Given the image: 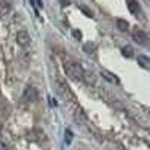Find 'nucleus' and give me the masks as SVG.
Here are the masks:
<instances>
[{
  "label": "nucleus",
  "mask_w": 150,
  "mask_h": 150,
  "mask_svg": "<svg viewBox=\"0 0 150 150\" xmlns=\"http://www.w3.org/2000/svg\"><path fill=\"white\" fill-rule=\"evenodd\" d=\"M72 138H74V134L71 129H66L65 131V140H66V144H71L72 143Z\"/></svg>",
  "instance_id": "obj_12"
},
{
  "label": "nucleus",
  "mask_w": 150,
  "mask_h": 150,
  "mask_svg": "<svg viewBox=\"0 0 150 150\" xmlns=\"http://www.w3.org/2000/svg\"><path fill=\"white\" fill-rule=\"evenodd\" d=\"M21 98H23V101H24V102H33V101H36V99H38L36 89H35V87H32V86H27L26 89H24Z\"/></svg>",
  "instance_id": "obj_2"
},
{
  "label": "nucleus",
  "mask_w": 150,
  "mask_h": 150,
  "mask_svg": "<svg viewBox=\"0 0 150 150\" xmlns=\"http://www.w3.org/2000/svg\"><path fill=\"white\" fill-rule=\"evenodd\" d=\"M122 54H123L125 57H128V59H132V57H134V48L129 47V45L123 47V48H122Z\"/></svg>",
  "instance_id": "obj_9"
},
{
  "label": "nucleus",
  "mask_w": 150,
  "mask_h": 150,
  "mask_svg": "<svg viewBox=\"0 0 150 150\" xmlns=\"http://www.w3.org/2000/svg\"><path fill=\"white\" fill-rule=\"evenodd\" d=\"M65 71H66V75L69 78H72V80H83L84 69L78 63H74V62L65 63Z\"/></svg>",
  "instance_id": "obj_1"
},
{
  "label": "nucleus",
  "mask_w": 150,
  "mask_h": 150,
  "mask_svg": "<svg viewBox=\"0 0 150 150\" xmlns=\"http://www.w3.org/2000/svg\"><path fill=\"white\" fill-rule=\"evenodd\" d=\"M32 2H35V5H36L38 8H42V6H44V3H42V0H32Z\"/></svg>",
  "instance_id": "obj_15"
},
{
  "label": "nucleus",
  "mask_w": 150,
  "mask_h": 150,
  "mask_svg": "<svg viewBox=\"0 0 150 150\" xmlns=\"http://www.w3.org/2000/svg\"><path fill=\"white\" fill-rule=\"evenodd\" d=\"M83 51L87 53V54H93L96 51V44L95 42H86L83 45Z\"/></svg>",
  "instance_id": "obj_7"
},
{
  "label": "nucleus",
  "mask_w": 150,
  "mask_h": 150,
  "mask_svg": "<svg viewBox=\"0 0 150 150\" xmlns=\"http://www.w3.org/2000/svg\"><path fill=\"white\" fill-rule=\"evenodd\" d=\"M0 150H9V149H8V146H6L5 143L0 141Z\"/></svg>",
  "instance_id": "obj_16"
},
{
  "label": "nucleus",
  "mask_w": 150,
  "mask_h": 150,
  "mask_svg": "<svg viewBox=\"0 0 150 150\" xmlns=\"http://www.w3.org/2000/svg\"><path fill=\"white\" fill-rule=\"evenodd\" d=\"M80 11H81V12H84V14H86L87 17H92V11H90L89 8H86V6H80Z\"/></svg>",
  "instance_id": "obj_13"
},
{
  "label": "nucleus",
  "mask_w": 150,
  "mask_h": 150,
  "mask_svg": "<svg viewBox=\"0 0 150 150\" xmlns=\"http://www.w3.org/2000/svg\"><path fill=\"white\" fill-rule=\"evenodd\" d=\"M132 39H134L137 44H140V45H146L149 36H147V33H144L141 29H135V30L132 32Z\"/></svg>",
  "instance_id": "obj_3"
},
{
  "label": "nucleus",
  "mask_w": 150,
  "mask_h": 150,
  "mask_svg": "<svg viewBox=\"0 0 150 150\" xmlns=\"http://www.w3.org/2000/svg\"><path fill=\"white\" fill-rule=\"evenodd\" d=\"M128 8H129V11L132 12V14H138V12L141 11V8H140V5H138V2H137V0H129Z\"/></svg>",
  "instance_id": "obj_8"
},
{
  "label": "nucleus",
  "mask_w": 150,
  "mask_h": 150,
  "mask_svg": "<svg viewBox=\"0 0 150 150\" xmlns=\"http://www.w3.org/2000/svg\"><path fill=\"white\" fill-rule=\"evenodd\" d=\"M72 36L75 38V39H78V41H80V39H81V36H83V33H81L80 30H74V32H72Z\"/></svg>",
  "instance_id": "obj_14"
},
{
  "label": "nucleus",
  "mask_w": 150,
  "mask_h": 150,
  "mask_svg": "<svg viewBox=\"0 0 150 150\" xmlns=\"http://www.w3.org/2000/svg\"><path fill=\"white\" fill-rule=\"evenodd\" d=\"M17 42L21 47H27L30 44V35L26 30H18V33H17Z\"/></svg>",
  "instance_id": "obj_4"
},
{
  "label": "nucleus",
  "mask_w": 150,
  "mask_h": 150,
  "mask_svg": "<svg viewBox=\"0 0 150 150\" xmlns=\"http://www.w3.org/2000/svg\"><path fill=\"white\" fill-rule=\"evenodd\" d=\"M101 75H102L105 80H108L110 83H119V78L116 77V75H114V74H111V72H108V71H105V69L101 71Z\"/></svg>",
  "instance_id": "obj_6"
},
{
  "label": "nucleus",
  "mask_w": 150,
  "mask_h": 150,
  "mask_svg": "<svg viewBox=\"0 0 150 150\" xmlns=\"http://www.w3.org/2000/svg\"><path fill=\"white\" fill-rule=\"evenodd\" d=\"M138 63H140L143 68H146V69H147V68L150 66V65H149V63H150V59H149V57H146V56H141V54H140V56H138Z\"/></svg>",
  "instance_id": "obj_10"
},
{
  "label": "nucleus",
  "mask_w": 150,
  "mask_h": 150,
  "mask_svg": "<svg viewBox=\"0 0 150 150\" xmlns=\"http://www.w3.org/2000/svg\"><path fill=\"white\" fill-rule=\"evenodd\" d=\"M0 132H2V126H0Z\"/></svg>",
  "instance_id": "obj_17"
},
{
  "label": "nucleus",
  "mask_w": 150,
  "mask_h": 150,
  "mask_svg": "<svg viewBox=\"0 0 150 150\" xmlns=\"http://www.w3.org/2000/svg\"><path fill=\"white\" fill-rule=\"evenodd\" d=\"M116 26H117V29L120 32H128L129 30V23L126 20H122V18L116 20Z\"/></svg>",
  "instance_id": "obj_5"
},
{
  "label": "nucleus",
  "mask_w": 150,
  "mask_h": 150,
  "mask_svg": "<svg viewBox=\"0 0 150 150\" xmlns=\"http://www.w3.org/2000/svg\"><path fill=\"white\" fill-rule=\"evenodd\" d=\"M83 80H86L87 84H95V75H93L92 72H84Z\"/></svg>",
  "instance_id": "obj_11"
}]
</instances>
